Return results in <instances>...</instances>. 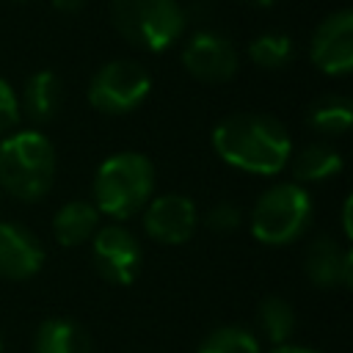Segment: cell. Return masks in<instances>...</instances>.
I'll return each mask as SVG.
<instances>
[{"label": "cell", "mask_w": 353, "mask_h": 353, "mask_svg": "<svg viewBox=\"0 0 353 353\" xmlns=\"http://www.w3.org/2000/svg\"><path fill=\"white\" fill-rule=\"evenodd\" d=\"M240 221H243V212H240L237 204H232V201H218V204L210 207V212H207V218H204V226H207L210 232H215V234H229V232H234V229L240 226Z\"/></svg>", "instance_id": "44dd1931"}, {"label": "cell", "mask_w": 353, "mask_h": 353, "mask_svg": "<svg viewBox=\"0 0 353 353\" xmlns=\"http://www.w3.org/2000/svg\"><path fill=\"white\" fill-rule=\"evenodd\" d=\"M52 6H55L61 14H77V11L85 6V0H52Z\"/></svg>", "instance_id": "cb8c5ba5"}, {"label": "cell", "mask_w": 353, "mask_h": 353, "mask_svg": "<svg viewBox=\"0 0 353 353\" xmlns=\"http://www.w3.org/2000/svg\"><path fill=\"white\" fill-rule=\"evenodd\" d=\"M292 55H295V44L284 33H259L248 44L251 63L259 66V69H268V72L284 69L292 61Z\"/></svg>", "instance_id": "d6986e66"}, {"label": "cell", "mask_w": 353, "mask_h": 353, "mask_svg": "<svg viewBox=\"0 0 353 353\" xmlns=\"http://www.w3.org/2000/svg\"><path fill=\"white\" fill-rule=\"evenodd\" d=\"M44 259L47 254L30 229L0 218V276L3 279L8 281L33 279L41 270Z\"/></svg>", "instance_id": "8fae6325"}, {"label": "cell", "mask_w": 353, "mask_h": 353, "mask_svg": "<svg viewBox=\"0 0 353 353\" xmlns=\"http://www.w3.org/2000/svg\"><path fill=\"white\" fill-rule=\"evenodd\" d=\"M91 262L94 270L110 281V284H132L141 265H143V248L138 237L124 223H108L99 226L91 237Z\"/></svg>", "instance_id": "52a82bcc"}, {"label": "cell", "mask_w": 353, "mask_h": 353, "mask_svg": "<svg viewBox=\"0 0 353 353\" xmlns=\"http://www.w3.org/2000/svg\"><path fill=\"white\" fill-rule=\"evenodd\" d=\"M243 3H248V6H254V8H268V6H273L276 0H243Z\"/></svg>", "instance_id": "484cf974"}, {"label": "cell", "mask_w": 353, "mask_h": 353, "mask_svg": "<svg viewBox=\"0 0 353 353\" xmlns=\"http://www.w3.org/2000/svg\"><path fill=\"white\" fill-rule=\"evenodd\" d=\"M61 99H63L61 77L50 69H41V72H33L25 80L22 99H19V113H25L36 124H47L58 116Z\"/></svg>", "instance_id": "4fadbf2b"}, {"label": "cell", "mask_w": 353, "mask_h": 353, "mask_svg": "<svg viewBox=\"0 0 353 353\" xmlns=\"http://www.w3.org/2000/svg\"><path fill=\"white\" fill-rule=\"evenodd\" d=\"M303 270L320 290H345L353 284V254L331 237H314L303 254Z\"/></svg>", "instance_id": "7c38bea8"}, {"label": "cell", "mask_w": 353, "mask_h": 353, "mask_svg": "<svg viewBox=\"0 0 353 353\" xmlns=\"http://www.w3.org/2000/svg\"><path fill=\"white\" fill-rule=\"evenodd\" d=\"M157 185L154 163L141 152H116L99 163L91 185V204L99 215L127 221L141 212Z\"/></svg>", "instance_id": "3957f363"}, {"label": "cell", "mask_w": 353, "mask_h": 353, "mask_svg": "<svg viewBox=\"0 0 353 353\" xmlns=\"http://www.w3.org/2000/svg\"><path fill=\"white\" fill-rule=\"evenodd\" d=\"M350 207H353V199L347 196V199H345V204H342V232H345V237H347V240L353 237V221H350Z\"/></svg>", "instance_id": "603a6c76"}, {"label": "cell", "mask_w": 353, "mask_h": 353, "mask_svg": "<svg viewBox=\"0 0 353 353\" xmlns=\"http://www.w3.org/2000/svg\"><path fill=\"white\" fill-rule=\"evenodd\" d=\"M116 33L138 50L163 52L188 28V14L176 0H110Z\"/></svg>", "instance_id": "5b68a950"}, {"label": "cell", "mask_w": 353, "mask_h": 353, "mask_svg": "<svg viewBox=\"0 0 353 353\" xmlns=\"http://www.w3.org/2000/svg\"><path fill=\"white\" fill-rule=\"evenodd\" d=\"M342 154L331 143H309L292 157V182L298 185H317L334 179L342 171Z\"/></svg>", "instance_id": "2e32d148"}, {"label": "cell", "mask_w": 353, "mask_h": 353, "mask_svg": "<svg viewBox=\"0 0 353 353\" xmlns=\"http://www.w3.org/2000/svg\"><path fill=\"white\" fill-rule=\"evenodd\" d=\"M306 124L320 132V135H345L353 124V105L347 97L342 94H328V97H320L309 113H306Z\"/></svg>", "instance_id": "e0dca14e"}, {"label": "cell", "mask_w": 353, "mask_h": 353, "mask_svg": "<svg viewBox=\"0 0 353 353\" xmlns=\"http://www.w3.org/2000/svg\"><path fill=\"white\" fill-rule=\"evenodd\" d=\"M182 66L199 83H226L237 74L240 55L226 36L215 30H199L182 47Z\"/></svg>", "instance_id": "ba28073f"}, {"label": "cell", "mask_w": 353, "mask_h": 353, "mask_svg": "<svg viewBox=\"0 0 353 353\" xmlns=\"http://www.w3.org/2000/svg\"><path fill=\"white\" fill-rule=\"evenodd\" d=\"M0 353H3V339H0Z\"/></svg>", "instance_id": "83f0119b"}, {"label": "cell", "mask_w": 353, "mask_h": 353, "mask_svg": "<svg viewBox=\"0 0 353 353\" xmlns=\"http://www.w3.org/2000/svg\"><path fill=\"white\" fill-rule=\"evenodd\" d=\"M196 353H262V347L254 331L243 325H221L199 342Z\"/></svg>", "instance_id": "ffe728a7"}, {"label": "cell", "mask_w": 353, "mask_h": 353, "mask_svg": "<svg viewBox=\"0 0 353 353\" xmlns=\"http://www.w3.org/2000/svg\"><path fill=\"white\" fill-rule=\"evenodd\" d=\"M312 223V199L298 182H276L270 185L256 204L251 207L248 226L251 234L270 248L298 243Z\"/></svg>", "instance_id": "277c9868"}, {"label": "cell", "mask_w": 353, "mask_h": 353, "mask_svg": "<svg viewBox=\"0 0 353 353\" xmlns=\"http://www.w3.org/2000/svg\"><path fill=\"white\" fill-rule=\"evenodd\" d=\"M199 226V212L193 199L182 193H165L149 199L143 207V229L160 245H182L193 237Z\"/></svg>", "instance_id": "30bf717a"}, {"label": "cell", "mask_w": 353, "mask_h": 353, "mask_svg": "<svg viewBox=\"0 0 353 353\" xmlns=\"http://www.w3.org/2000/svg\"><path fill=\"white\" fill-rule=\"evenodd\" d=\"M256 325H259L262 336L268 342H273V347H276V345L290 342V336L295 334L298 317H295V309L290 301H284L279 295H268L256 309Z\"/></svg>", "instance_id": "ac0fdd59"}, {"label": "cell", "mask_w": 353, "mask_h": 353, "mask_svg": "<svg viewBox=\"0 0 353 353\" xmlns=\"http://www.w3.org/2000/svg\"><path fill=\"white\" fill-rule=\"evenodd\" d=\"M152 91V77L143 63L116 58L102 63L88 83V102L105 116H124L143 105Z\"/></svg>", "instance_id": "8992f818"}, {"label": "cell", "mask_w": 353, "mask_h": 353, "mask_svg": "<svg viewBox=\"0 0 353 353\" xmlns=\"http://www.w3.org/2000/svg\"><path fill=\"white\" fill-rule=\"evenodd\" d=\"M33 353H91V339L80 323L47 317L33 334Z\"/></svg>", "instance_id": "9a60e30c"}, {"label": "cell", "mask_w": 353, "mask_h": 353, "mask_svg": "<svg viewBox=\"0 0 353 353\" xmlns=\"http://www.w3.org/2000/svg\"><path fill=\"white\" fill-rule=\"evenodd\" d=\"M270 353H323V350H314V347H303V345H290V342H284V345H276Z\"/></svg>", "instance_id": "d4e9b609"}, {"label": "cell", "mask_w": 353, "mask_h": 353, "mask_svg": "<svg viewBox=\"0 0 353 353\" xmlns=\"http://www.w3.org/2000/svg\"><path fill=\"white\" fill-rule=\"evenodd\" d=\"M19 124V97L8 80L0 77V135L14 132Z\"/></svg>", "instance_id": "7402d4cb"}, {"label": "cell", "mask_w": 353, "mask_h": 353, "mask_svg": "<svg viewBox=\"0 0 353 353\" xmlns=\"http://www.w3.org/2000/svg\"><path fill=\"white\" fill-rule=\"evenodd\" d=\"M55 146L39 130H14L0 138V190L19 201H39L55 182Z\"/></svg>", "instance_id": "7a4b0ae2"}, {"label": "cell", "mask_w": 353, "mask_h": 353, "mask_svg": "<svg viewBox=\"0 0 353 353\" xmlns=\"http://www.w3.org/2000/svg\"><path fill=\"white\" fill-rule=\"evenodd\" d=\"M312 63L331 77H342L353 69V11L339 8L328 14L309 41Z\"/></svg>", "instance_id": "9c48e42d"}, {"label": "cell", "mask_w": 353, "mask_h": 353, "mask_svg": "<svg viewBox=\"0 0 353 353\" xmlns=\"http://www.w3.org/2000/svg\"><path fill=\"white\" fill-rule=\"evenodd\" d=\"M17 3H30V0H17Z\"/></svg>", "instance_id": "4316f807"}, {"label": "cell", "mask_w": 353, "mask_h": 353, "mask_svg": "<svg viewBox=\"0 0 353 353\" xmlns=\"http://www.w3.org/2000/svg\"><path fill=\"white\" fill-rule=\"evenodd\" d=\"M97 229H99V212L91 201H83V199L61 204L52 215V234L66 248L88 243Z\"/></svg>", "instance_id": "5bb4252c"}, {"label": "cell", "mask_w": 353, "mask_h": 353, "mask_svg": "<svg viewBox=\"0 0 353 353\" xmlns=\"http://www.w3.org/2000/svg\"><path fill=\"white\" fill-rule=\"evenodd\" d=\"M215 154L245 174L276 176L292 157V141L284 124L268 113H232L212 130Z\"/></svg>", "instance_id": "6da1fadb"}]
</instances>
